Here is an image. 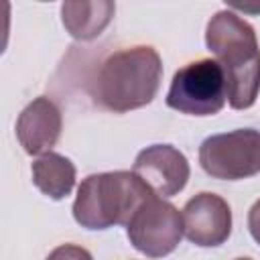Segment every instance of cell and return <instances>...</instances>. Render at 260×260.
Segmentation results:
<instances>
[{
	"instance_id": "6da1fadb",
	"label": "cell",
	"mask_w": 260,
	"mask_h": 260,
	"mask_svg": "<svg viewBox=\"0 0 260 260\" xmlns=\"http://www.w3.org/2000/svg\"><path fill=\"white\" fill-rule=\"evenodd\" d=\"M205 45L225 75L230 106H254L260 91V47L254 26L234 10H219L207 22Z\"/></svg>"
},
{
	"instance_id": "7a4b0ae2",
	"label": "cell",
	"mask_w": 260,
	"mask_h": 260,
	"mask_svg": "<svg viewBox=\"0 0 260 260\" xmlns=\"http://www.w3.org/2000/svg\"><path fill=\"white\" fill-rule=\"evenodd\" d=\"M160 77L162 61L156 49L150 45L124 47L102 61L91 81V98L110 112H130L154 100Z\"/></svg>"
},
{
	"instance_id": "3957f363",
	"label": "cell",
	"mask_w": 260,
	"mask_h": 260,
	"mask_svg": "<svg viewBox=\"0 0 260 260\" xmlns=\"http://www.w3.org/2000/svg\"><path fill=\"white\" fill-rule=\"evenodd\" d=\"M152 195V189L130 171L89 175L77 189L73 217L87 230H108L118 223L128 225L138 207Z\"/></svg>"
},
{
	"instance_id": "277c9868",
	"label": "cell",
	"mask_w": 260,
	"mask_h": 260,
	"mask_svg": "<svg viewBox=\"0 0 260 260\" xmlns=\"http://www.w3.org/2000/svg\"><path fill=\"white\" fill-rule=\"evenodd\" d=\"M228 100L225 75L215 59H197L183 65L171 81L167 106L189 116H213Z\"/></svg>"
},
{
	"instance_id": "5b68a950",
	"label": "cell",
	"mask_w": 260,
	"mask_h": 260,
	"mask_svg": "<svg viewBox=\"0 0 260 260\" xmlns=\"http://www.w3.org/2000/svg\"><path fill=\"white\" fill-rule=\"evenodd\" d=\"M201 169L221 181H240L260 173V130L238 128L207 136L199 146Z\"/></svg>"
},
{
	"instance_id": "8992f818",
	"label": "cell",
	"mask_w": 260,
	"mask_h": 260,
	"mask_svg": "<svg viewBox=\"0 0 260 260\" xmlns=\"http://www.w3.org/2000/svg\"><path fill=\"white\" fill-rule=\"evenodd\" d=\"M126 234L138 252L150 258H162L179 246L185 234L183 215L173 203L152 195L132 215L126 225Z\"/></svg>"
},
{
	"instance_id": "52a82bcc",
	"label": "cell",
	"mask_w": 260,
	"mask_h": 260,
	"mask_svg": "<svg viewBox=\"0 0 260 260\" xmlns=\"http://www.w3.org/2000/svg\"><path fill=\"white\" fill-rule=\"evenodd\" d=\"M181 215L183 232L195 246H221L232 234V209L228 201L215 193H197L185 203Z\"/></svg>"
},
{
	"instance_id": "ba28073f",
	"label": "cell",
	"mask_w": 260,
	"mask_h": 260,
	"mask_svg": "<svg viewBox=\"0 0 260 260\" xmlns=\"http://www.w3.org/2000/svg\"><path fill=\"white\" fill-rule=\"evenodd\" d=\"M136 173L158 197H173L185 189L191 169L187 156L171 144H152L138 152L134 160Z\"/></svg>"
},
{
	"instance_id": "9c48e42d",
	"label": "cell",
	"mask_w": 260,
	"mask_h": 260,
	"mask_svg": "<svg viewBox=\"0 0 260 260\" xmlns=\"http://www.w3.org/2000/svg\"><path fill=\"white\" fill-rule=\"evenodd\" d=\"M63 118L57 104L45 95L35 98L16 120V138L24 152L41 154L51 152L61 136Z\"/></svg>"
},
{
	"instance_id": "30bf717a",
	"label": "cell",
	"mask_w": 260,
	"mask_h": 260,
	"mask_svg": "<svg viewBox=\"0 0 260 260\" xmlns=\"http://www.w3.org/2000/svg\"><path fill=\"white\" fill-rule=\"evenodd\" d=\"M116 4L110 0L98 2H63L61 20L65 30L77 41H91L110 24Z\"/></svg>"
},
{
	"instance_id": "8fae6325",
	"label": "cell",
	"mask_w": 260,
	"mask_h": 260,
	"mask_svg": "<svg viewBox=\"0 0 260 260\" xmlns=\"http://www.w3.org/2000/svg\"><path fill=\"white\" fill-rule=\"evenodd\" d=\"M32 183L49 199H63L75 185V165L57 152H45L30 167Z\"/></svg>"
},
{
	"instance_id": "7c38bea8",
	"label": "cell",
	"mask_w": 260,
	"mask_h": 260,
	"mask_svg": "<svg viewBox=\"0 0 260 260\" xmlns=\"http://www.w3.org/2000/svg\"><path fill=\"white\" fill-rule=\"evenodd\" d=\"M45 260H93L89 250L77 244H61L57 246Z\"/></svg>"
},
{
	"instance_id": "4fadbf2b",
	"label": "cell",
	"mask_w": 260,
	"mask_h": 260,
	"mask_svg": "<svg viewBox=\"0 0 260 260\" xmlns=\"http://www.w3.org/2000/svg\"><path fill=\"white\" fill-rule=\"evenodd\" d=\"M248 230H250L252 238L260 244V199L248 211Z\"/></svg>"
},
{
	"instance_id": "5bb4252c",
	"label": "cell",
	"mask_w": 260,
	"mask_h": 260,
	"mask_svg": "<svg viewBox=\"0 0 260 260\" xmlns=\"http://www.w3.org/2000/svg\"><path fill=\"white\" fill-rule=\"evenodd\" d=\"M234 260H252V258H234Z\"/></svg>"
}]
</instances>
